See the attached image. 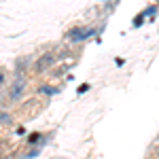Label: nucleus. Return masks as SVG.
Wrapping results in <instances>:
<instances>
[{
    "instance_id": "6",
    "label": "nucleus",
    "mask_w": 159,
    "mask_h": 159,
    "mask_svg": "<svg viewBox=\"0 0 159 159\" xmlns=\"http://www.w3.org/2000/svg\"><path fill=\"white\" fill-rule=\"evenodd\" d=\"M40 138H43L40 134H30L28 136V144H36V142H40Z\"/></svg>"
},
{
    "instance_id": "3",
    "label": "nucleus",
    "mask_w": 159,
    "mask_h": 159,
    "mask_svg": "<svg viewBox=\"0 0 159 159\" xmlns=\"http://www.w3.org/2000/svg\"><path fill=\"white\" fill-rule=\"evenodd\" d=\"M24 89H25V79H24V76H17V81H15V85H13L9 98H11V100H17L21 93H24Z\"/></svg>"
},
{
    "instance_id": "10",
    "label": "nucleus",
    "mask_w": 159,
    "mask_h": 159,
    "mask_svg": "<svg viewBox=\"0 0 159 159\" xmlns=\"http://www.w3.org/2000/svg\"><path fill=\"white\" fill-rule=\"evenodd\" d=\"M2 83H4V72L0 70V85H2Z\"/></svg>"
},
{
    "instance_id": "7",
    "label": "nucleus",
    "mask_w": 159,
    "mask_h": 159,
    "mask_svg": "<svg viewBox=\"0 0 159 159\" xmlns=\"http://www.w3.org/2000/svg\"><path fill=\"white\" fill-rule=\"evenodd\" d=\"M11 121V115L9 112H0V123H9Z\"/></svg>"
},
{
    "instance_id": "4",
    "label": "nucleus",
    "mask_w": 159,
    "mask_h": 159,
    "mask_svg": "<svg viewBox=\"0 0 159 159\" xmlns=\"http://www.w3.org/2000/svg\"><path fill=\"white\" fill-rule=\"evenodd\" d=\"M36 91H38V93H45V96H55L60 89H57V87H51V85H40Z\"/></svg>"
},
{
    "instance_id": "8",
    "label": "nucleus",
    "mask_w": 159,
    "mask_h": 159,
    "mask_svg": "<svg viewBox=\"0 0 159 159\" xmlns=\"http://www.w3.org/2000/svg\"><path fill=\"white\" fill-rule=\"evenodd\" d=\"M36 155H38V148H32V151L28 153V157H36Z\"/></svg>"
},
{
    "instance_id": "9",
    "label": "nucleus",
    "mask_w": 159,
    "mask_h": 159,
    "mask_svg": "<svg viewBox=\"0 0 159 159\" xmlns=\"http://www.w3.org/2000/svg\"><path fill=\"white\" fill-rule=\"evenodd\" d=\"M87 89H89V85H81V89H79V93H85Z\"/></svg>"
},
{
    "instance_id": "1",
    "label": "nucleus",
    "mask_w": 159,
    "mask_h": 159,
    "mask_svg": "<svg viewBox=\"0 0 159 159\" xmlns=\"http://www.w3.org/2000/svg\"><path fill=\"white\" fill-rule=\"evenodd\" d=\"M93 34V28H72L66 36L70 38V40H85Z\"/></svg>"
},
{
    "instance_id": "2",
    "label": "nucleus",
    "mask_w": 159,
    "mask_h": 159,
    "mask_svg": "<svg viewBox=\"0 0 159 159\" xmlns=\"http://www.w3.org/2000/svg\"><path fill=\"white\" fill-rule=\"evenodd\" d=\"M53 61H55V55H53V53L40 55V57H38V61H36V66H34V70H36V72H45V70L49 68Z\"/></svg>"
},
{
    "instance_id": "5",
    "label": "nucleus",
    "mask_w": 159,
    "mask_h": 159,
    "mask_svg": "<svg viewBox=\"0 0 159 159\" xmlns=\"http://www.w3.org/2000/svg\"><path fill=\"white\" fill-rule=\"evenodd\" d=\"M28 64H30L28 57H19V60H17V74H19V76H21V72H24V68L28 66Z\"/></svg>"
}]
</instances>
